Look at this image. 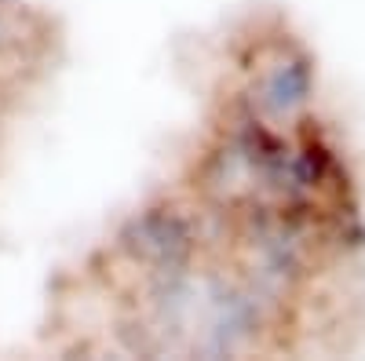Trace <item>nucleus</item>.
<instances>
[{"instance_id":"obj_1","label":"nucleus","mask_w":365,"mask_h":361,"mask_svg":"<svg viewBox=\"0 0 365 361\" xmlns=\"http://www.w3.org/2000/svg\"><path fill=\"white\" fill-rule=\"evenodd\" d=\"M26 4L19 0H0V55L8 51H22L34 41V29L26 26Z\"/></svg>"}]
</instances>
